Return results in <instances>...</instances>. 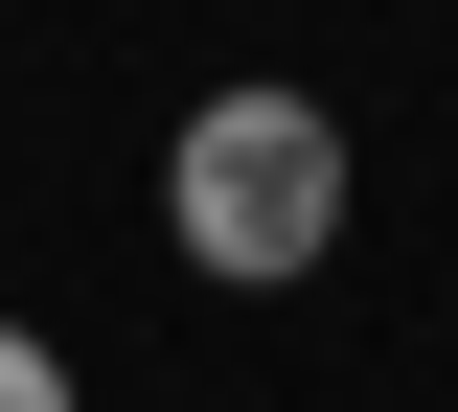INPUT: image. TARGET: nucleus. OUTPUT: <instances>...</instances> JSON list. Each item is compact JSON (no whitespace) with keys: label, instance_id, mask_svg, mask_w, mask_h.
<instances>
[{"label":"nucleus","instance_id":"nucleus-1","mask_svg":"<svg viewBox=\"0 0 458 412\" xmlns=\"http://www.w3.org/2000/svg\"><path fill=\"white\" fill-rule=\"evenodd\" d=\"M344 206H367V161H344V115L298 92V69H229L207 115L161 138V230H183L207 298H298L344 252Z\"/></svg>","mask_w":458,"mask_h":412},{"label":"nucleus","instance_id":"nucleus-2","mask_svg":"<svg viewBox=\"0 0 458 412\" xmlns=\"http://www.w3.org/2000/svg\"><path fill=\"white\" fill-rule=\"evenodd\" d=\"M0 412H69V344H47V321H0Z\"/></svg>","mask_w":458,"mask_h":412}]
</instances>
